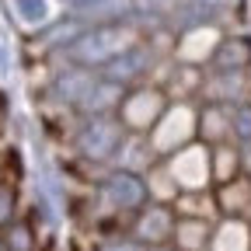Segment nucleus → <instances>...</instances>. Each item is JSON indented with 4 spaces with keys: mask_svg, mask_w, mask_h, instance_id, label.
I'll return each instance as SVG.
<instances>
[{
    "mask_svg": "<svg viewBox=\"0 0 251 251\" xmlns=\"http://www.w3.org/2000/svg\"><path fill=\"white\" fill-rule=\"evenodd\" d=\"M213 199H216L220 216H244L248 220V209H251V178L237 175V178H230L224 185H213Z\"/></svg>",
    "mask_w": 251,
    "mask_h": 251,
    "instance_id": "obj_19",
    "label": "nucleus"
},
{
    "mask_svg": "<svg viewBox=\"0 0 251 251\" xmlns=\"http://www.w3.org/2000/svg\"><path fill=\"white\" fill-rule=\"evenodd\" d=\"M4 7H7V18L14 21V28L28 39H35L39 31H46L49 25H56L67 14V7L59 0H4Z\"/></svg>",
    "mask_w": 251,
    "mask_h": 251,
    "instance_id": "obj_10",
    "label": "nucleus"
},
{
    "mask_svg": "<svg viewBox=\"0 0 251 251\" xmlns=\"http://www.w3.org/2000/svg\"><path fill=\"white\" fill-rule=\"evenodd\" d=\"M153 161H161V157L153 153V147H150L147 133H126V136H122V143H119V150L112 153L108 168H119V171H133V175H143V171H147Z\"/></svg>",
    "mask_w": 251,
    "mask_h": 251,
    "instance_id": "obj_17",
    "label": "nucleus"
},
{
    "mask_svg": "<svg viewBox=\"0 0 251 251\" xmlns=\"http://www.w3.org/2000/svg\"><path fill=\"white\" fill-rule=\"evenodd\" d=\"M241 105L251 101V70H202L199 105Z\"/></svg>",
    "mask_w": 251,
    "mask_h": 251,
    "instance_id": "obj_8",
    "label": "nucleus"
},
{
    "mask_svg": "<svg viewBox=\"0 0 251 251\" xmlns=\"http://www.w3.org/2000/svg\"><path fill=\"white\" fill-rule=\"evenodd\" d=\"M143 185H147V199H150V202H171V199L178 196V185H175V178L168 175L164 161H153V164L143 171Z\"/></svg>",
    "mask_w": 251,
    "mask_h": 251,
    "instance_id": "obj_23",
    "label": "nucleus"
},
{
    "mask_svg": "<svg viewBox=\"0 0 251 251\" xmlns=\"http://www.w3.org/2000/svg\"><path fill=\"white\" fill-rule=\"evenodd\" d=\"M98 196L101 202L112 209V213H136L147 199V185H143V175H133V171H119V168H108V175L101 178L98 185Z\"/></svg>",
    "mask_w": 251,
    "mask_h": 251,
    "instance_id": "obj_7",
    "label": "nucleus"
},
{
    "mask_svg": "<svg viewBox=\"0 0 251 251\" xmlns=\"http://www.w3.org/2000/svg\"><path fill=\"white\" fill-rule=\"evenodd\" d=\"M7 251H35V230H31L25 220H11V224L0 230Z\"/></svg>",
    "mask_w": 251,
    "mask_h": 251,
    "instance_id": "obj_25",
    "label": "nucleus"
},
{
    "mask_svg": "<svg viewBox=\"0 0 251 251\" xmlns=\"http://www.w3.org/2000/svg\"><path fill=\"white\" fill-rule=\"evenodd\" d=\"M147 251H178V248H175V244H150Z\"/></svg>",
    "mask_w": 251,
    "mask_h": 251,
    "instance_id": "obj_30",
    "label": "nucleus"
},
{
    "mask_svg": "<svg viewBox=\"0 0 251 251\" xmlns=\"http://www.w3.org/2000/svg\"><path fill=\"white\" fill-rule=\"evenodd\" d=\"M168 175L175 178L178 192H202V188H213V175H209V147L192 140L178 147L175 153L161 157Z\"/></svg>",
    "mask_w": 251,
    "mask_h": 251,
    "instance_id": "obj_5",
    "label": "nucleus"
},
{
    "mask_svg": "<svg viewBox=\"0 0 251 251\" xmlns=\"http://www.w3.org/2000/svg\"><path fill=\"white\" fill-rule=\"evenodd\" d=\"M122 94H126V87H119V84H112V80H105V77L98 74V77L91 80V87L80 94V101L74 105V112H77L80 119H91V115H115Z\"/></svg>",
    "mask_w": 251,
    "mask_h": 251,
    "instance_id": "obj_13",
    "label": "nucleus"
},
{
    "mask_svg": "<svg viewBox=\"0 0 251 251\" xmlns=\"http://www.w3.org/2000/svg\"><path fill=\"white\" fill-rule=\"evenodd\" d=\"M168 108V94L157 84H136L126 87L122 101L115 108V119L122 122L126 133H150V126L161 119V112Z\"/></svg>",
    "mask_w": 251,
    "mask_h": 251,
    "instance_id": "obj_4",
    "label": "nucleus"
},
{
    "mask_svg": "<svg viewBox=\"0 0 251 251\" xmlns=\"http://www.w3.org/2000/svg\"><path fill=\"white\" fill-rule=\"evenodd\" d=\"M230 143L237 150H251V101L230 108Z\"/></svg>",
    "mask_w": 251,
    "mask_h": 251,
    "instance_id": "obj_24",
    "label": "nucleus"
},
{
    "mask_svg": "<svg viewBox=\"0 0 251 251\" xmlns=\"http://www.w3.org/2000/svg\"><path fill=\"white\" fill-rule=\"evenodd\" d=\"M11 74V52H7V46L0 42V80H4Z\"/></svg>",
    "mask_w": 251,
    "mask_h": 251,
    "instance_id": "obj_28",
    "label": "nucleus"
},
{
    "mask_svg": "<svg viewBox=\"0 0 251 251\" xmlns=\"http://www.w3.org/2000/svg\"><path fill=\"white\" fill-rule=\"evenodd\" d=\"M224 25H196V28H185L175 35V46H171V59L181 63V67H206L213 49L224 39Z\"/></svg>",
    "mask_w": 251,
    "mask_h": 251,
    "instance_id": "obj_9",
    "label": "nucleus"
},
{
    "mask_svg": "<svg viewBox=\"0 0 251 251\" xmlns=\"http://www.w3.org/2000/svg\"><path fill=\"white\" fill-rule=\"evenodd\" d=\"M230 108L234 105H196V140L206 147L230 143Z\"/></svg>",
    "mask_w": 251,
    "mask_h": 251,
    "instance_id": "obj_15",
    "label": "nucleus"
},
{
    "mask_svg": "<svg viewBox=\"0 0 251 251\" xmlns=\"http://www.w3.org/2000/svg\"><path fill=\"white\" fill-rule=\"evenodd\" d=\"M175 209L171 202H143L136 213H133V237L150 248V244H168L171 241V230H175Z\"/></svg>",
    "mask_w": 251,
    "mask_h": 251,
    "instance_id": "obj_11",
    "label": "nucleus"
},
{
    "mask_svg": "<svg viewBox=\"0 0 251 251\" xmlns=\"http://www.w3.org/2000/svg\"><path fill=\"white\" fill-rule=\"evenodd\" d=\"M209 175H213V185H224V181L241 175V153H237L234 143L209 147Z\"/></svg>",
    "mask_w": 251,
    "mask_h": 251,
    "instance_id": "obj_22",
    "label": "nucleus"
},
{
    "mask_svg": "<svg viewBox=\"0 0 251 251\" xmlns=\"http://www.w3.org/2000/svg\"><path fill=\"white\" fill-rule=\"evenodd\" d=\"M157 59H168V56H157V52L147 46V39H140L136 46H129L126 52H119L112 63H105L98 74H101L105 80L119 84V87H136V84H147V80H150Z\"/></svg>",
    "mask_w": 251,
    "mask_h": 251,
    "instance_id": "obj_6",
    "label": "nucleus"
},
{
    "mask_svg": "<svg viewBox=\"0 0 251 251\" xmlns=\"http://www.w3.org/2000/svg\"><path fill=\"white\" fill-rule=\"evenodd\" d=\"M74 21L87 25H115V21H129L133 18V0H80V4L67 7Z\"/></svg>",
    "mask_w": 251,
    "mask_h": 251,
    "instance_id": "obj_14",
    "label": "nucleus"
},
{
    "mask_svg": "<svg viewBox=\"0 0 251 251\" xmlns=\"http://www.w3.org/2000/svg\"><path fill=\"white\" fill-rule=\"evenodd\" d=\"M206 251H251V220H244V216L213 220Z\"/></svg>",
    "mask_w": 251,
    "mask_h": 251,
    "instance_id": "obj_18",
    "label": "nucleus"
},
{
    "mask_svg": "<svg viewBox=\"0 0 251 251\" xmlns=\"http://www.w3.org/2000/svg\"><path fill=\"white\" fill-rule=\"evenodd\" d=\"M202 70H251V39L244 31H224Z\"/></svg>",
    "mask_w": 251,
    "mask_h": 251,
    "instance_id": "obj_16",
    "label": "nucleus"
},
{
    "mask_svg": "<svg viewBox=\"0 0 251 251\" xmlns=\"http://www.w3.org/2000/svg\"><path fill=\"white\" fill-rule=\"evenodd\" d=\"M98 77V70H87V67H74V63H63V67L52 74L49 80V98L63 108H74L80 101V94L91 87V80Z\"/></svg>",
    "mask_w": 251,
    "mask_h": 251,
    "instance_id": "obj_12",
    "label": "nucleus"
},
{
    "mask_svg": "<svg viewBox=\"0 0 251 251\" xmlns=\"http://www.w3.org/2000/svg\"><path fill=\"white\" fill-rule=\"evenodd\" d=\"M147 140H150L157 157H168L178 147L192 143L196 140V101H168L161 119L150 126Z\"/></svg>",
    "mask_w": 251,
    "mask_h": 251,
    "instance_id": "obj_3",
    "label": "nucleus"
},
{
    "mask_svg": "<svg viewBox=\"0 0 251 251\" xmlns=\"http://www.w3.org/2000/svg\"><path fill=\"white\" fill-rule=\"evenodd\" d=\"M0 251H7V244H4V237H0Z\"/></svg>",
    "mask_w": 251,
    "mask_h": 251,
    "instance_id": "obj_32",
    "label": "nucleus"
},
{
    "mask_svg": "<svg viewBox=\"0 0 251 251\" xmlns=\"http://www.w3.org/2000/svg\"><path fill=\"white\" fill-rule=\"evenodd\" d=\"M94 251H147L133 234H115V237H105Z\"/></svg>",
    "mask_w": 251,
    "mask_h": 251,
    "instance_id": "obj_27",
    "label": "nucleus"
},
{
    "mask_svg": "<svg viewBox=\"0 0 251 251\" xmlns=\"http://www.w3.org/2000/svg\"><path fill=\"white\" fill-rule=\"evenodd\" d=\"M122 136H126V129H122V122L115 115H91V119L77 122L74 147L87 164H108L112 153L122 143Z\"/></svg>",
    "mask_w": 251,
    "mask_h": 251,
    "instance_id": "obj_2",
    "label": "nucleus"
},
{
    "mask_svg": "<svg viewBox=\"0 0 251 251\" xmlns=\"http://www.w3.org/2000/svg\"><path fill=\"white\" fill-rule=\"evenodd\" d=\"M11 220H18V192L11 181H0V230H4Z\"/></svg>",
    "mask_w": 251,
    "mask_h": 251,
    "instance_id": "obj_26",
    "label": "nucleus"
},
{
    "mask_svg": "<svg viewBox=\"0 0 251 251\" xmlns=\"http://www.w3.org/2000/svg\"><path fill=\"white\" fill-rule=\"evenodd\" d=\"M196 4H206V7H213V11H227V7L237 4V0H196Z\"/></svg>",
    "mask_w": 251,
    "mask_h": 251,
    "instance_id": "obj_29",
    "label": "nucleus"
},
{
    "mask_svg": "<svg viewBox=\"0 0 251 251\" xmlns=\"http://www.w3.org/2000/svg\"><path fill=\"white\" fill-rule=\"evenodd\" d=\"M175 216H188V220H220L216 199H213V188H202V192H178L171 199Z\"/></svg>",
    "mask_w": 251,
    "mask_h": 251,
    "instance_id": "obj_20",
    "label": "nucleus"
},
{
    "mask_svg": "<svg viewBox=\"0 0 251 251\" xmlns=\"http://www.w3.org/2000/svg\"><path fill=\"white\" fill-rule=\"evenodd\" d=\"M59 4H63V7H74V4H80V0H59Z\"/></svg>",
    "mask_w": 251,
    "mask_h": 251,
    "instance_id": "obj_31",
    "label": "nucleus"
},
{
    "mask_svg": "<svg viewBox=\"0 0 251 251\" xmlns=\"http://www.w3.org/2000/svg\"><path fill=\"white\" fill-rule=\"evenodd\" d=\"M209 230H213L209 220H188V216H178L168 244H175L178 251H206V244H209Z\"/></svg>",
    "mask_w": 251,
    "mask_h": 251,
    "instance_id": "obj_21",
    "label": "nucleus"
},
{
    "mask_svg": "<svg viewBox=\"0 0 251 251\" xmlns=\"http://www.w3.org/2000/svg\"><path fill=\"white\" fill-rule=\"evenodd\" d=\"M143 39L140 25L129 21H115V25H87L77 31V39L59 52L63 63L74 67H87V70H101L105 63H112L119 52H126L129 46H136Z\"/></svg>",
    "mask_w": 251,
    "mask_h": 251,
    "instance_id": "obj_1",
    "label": "nucleus"
}]
</instances>
